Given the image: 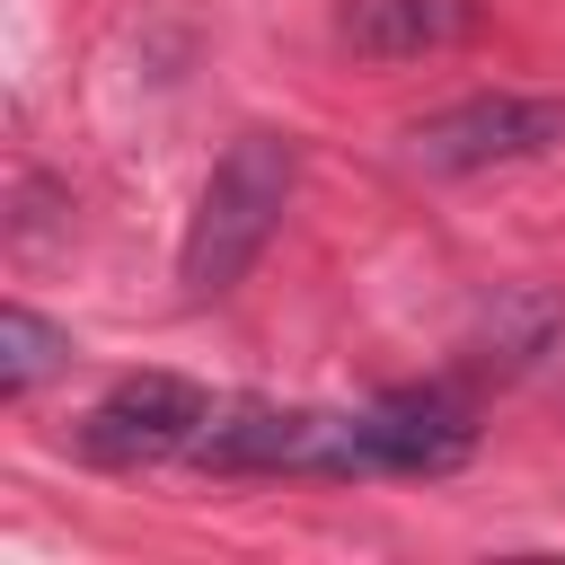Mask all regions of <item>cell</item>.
Returning a JSON list of instances; mask_svg holds the SVG:
<instances>
[{"label": "cell", "instance_id": "cell-7", "mask_svg": "<svg viewBox=\"0 0 565 565\" xmlns=\"http://www.w3.org/2000/svg\"><path fill=\"white\" fill-rule=\"evenodd\" d=\"M71 362V335L53 327V318H35L26 300H9L0 309V397H26L44 371H62Z\"/></svg>", "mask_w": 565, "mask_h": 565}, {"label": "cell", "instance_id": "cell-2", "mask_svg": "<svg viewBox=\"0 0 565 565\" xmlns=\"http://www.w3.org/2000/svg\"><path fill=\"white\" fill-rule=\"evenodd\" d=\"M194 468H212V477H362V424H353V406L230 397V406H212Z\"/></svg>", "mask_w": 565, "mask_h": 565}, {"label": "cell", "instance_id": "cell-6", "mask_svg": "<svg viewBox=\"0 0 565 565\" xmlns=\"http://www.w3.org/2000/svg\"><path fill=\"white\" fill-rule=\"evenodd\" d=\"M486 26V0H344L335 35L362 62H415V53H450Z\"/></svg>", "mask_w": 565, "mask_h": 565}, {"label": "cell", "instance_id": "cell-1", "mask_svg": "<svg viewBox=\"0 0 565 565\" xmlns=\"http://www.w3.org/2000/svg\"><path fill=\"white\" fill-rule=\"evenodd\" d=\"M291 185H300V150L282 132H238L212 159V177H203V194L185 212V238H177L185 300H221V291L247 282V265L265 256V238L291 212Z\"/></svg>", "mask_w": 565, "mask_h": 565}, {"label": "cell", "instance_id": "cell-3", "mask_svg": "<svg viewBox=\"0 0 565 565\" xmlns=\"http://www.w3.org/2000/svg\"><path fill=\"white\" fill-rule=\"evenodd\" d=\"M212 388H194L185 371H124L88 415H79V459L88 468H168V459H194L203 424H212Z\"/></svg>", "mask_w": 565, "mask_h": 565}, {"label": "cell", "instance_id": "cell-4", "mask_svg": "<svg viewBox=\"0 0 565 565\" xmlns=\"http://www.w3.org/2000/svg\"><path fill=\"white\" fill-rule=\"evenodd\" d=\"M547 150H565V97H539V88H486V97H459V106H441L406 132V159L424 177L521 168V159H547Z\"/></svg>", "mask_w": 565, "mask_h": 565}, {"label": "cell", "instance_id": "cell-5", "mask_svg": "<svg viewBox=\"0 0 565 565\" xmlns=\"http://www.w3.org/2000/svg\"><path fill=\"white\" fill-rule=\"evenodd\" d=\"M362 424V477H450L477 450V415L450 388H388L353 406Z\"/></svg>", "mask_w": 565, "mask_h": 565}]
</instances>
